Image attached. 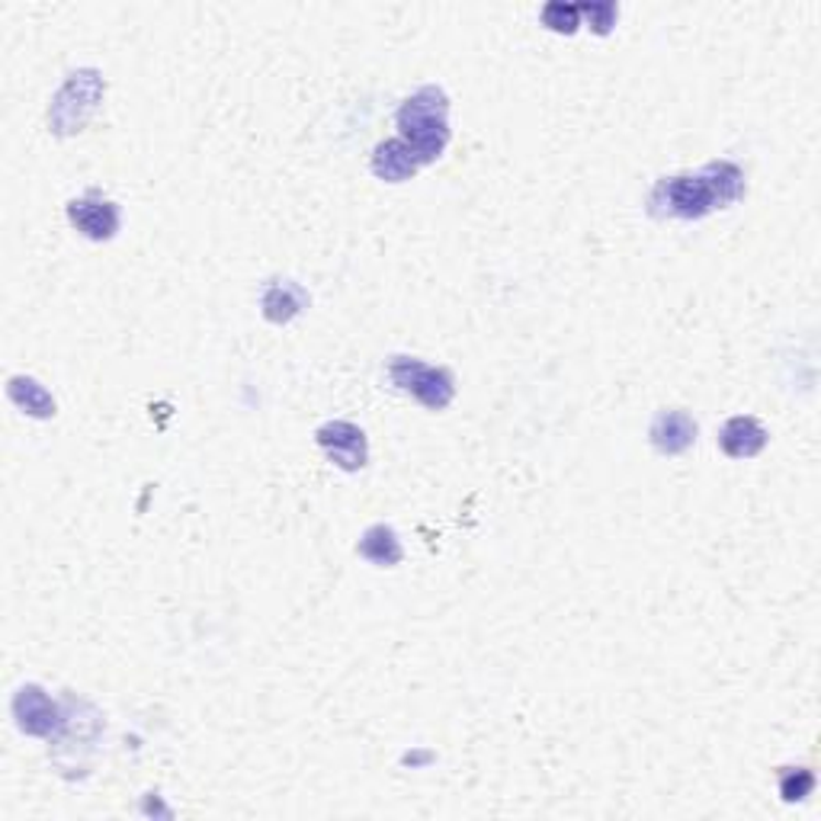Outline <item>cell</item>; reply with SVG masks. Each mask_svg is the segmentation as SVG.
Segmentation results:
<instances>
[{
	"label": "cell",
	"mask_w": 821,
	"mask_h": 821,
	"mask_svg": "<svg viewBox=\"0 0 821 821\" xmlns=\"http://www.w3.org/2000/svg\"><path fill=\"white\" fill-rule=\"evenodd\" d=\"M318 444L321 449L335 459L340 469L353 472V469H363L366 466V434L347 420H335V424H325L318 430Z\"/></svg>",
	"instance_id": "obj_4"
},
{
	"label": "cell",
	"mask_w": 821,
	"mask_h": 821,
	"mask_svg": "<svg viewBox=\"0 0 821 821\" xmlns=\"http://www.w3.org/2000/svg\"><path fill=\"white\" fill-rule=\"evenodd\" d=\"M305 302V293L293 283H273L266 293H263V311L270 321H289Z\"/></svg>",
	"instance_id": "obj_11"
},
{
	"label": "cell",
	"mask_w": 821,
	"mask_h": 821,
	"mask_svg": "<svg viewBox=\"0 0 821 821\" xmlns=\"http://www.w3.org/2000/svg\"><path fill=\"white\" fill-rule=\"evenodd\" d=\"M13 715L20 722L23 732L30 735H52L58 729V710L55 703L39 690V687H23L13 700Z\"/></svg>",
	"instance_id": "obj_5"
},
{
	"label": "cell",
	"mask_w": 821,
	"mask_h": 821,
	"mask_svg": "<svg viewBox=\"0 0 821 821\" xmlns=\"http://www.w3.org/2000/svg\"><path fill=\"white\" fill-rule=\"evenodd\" d=\"M581 13H588V17H594L598 23V33H606L610 30V23H613V17H616V7L613 3H584L581 7Z\"/></svg>",
	"instance_id": "obj_14"
},
{
	"label": "cell",
	"mask_w": 821,
	"mask_h": 821,
	"mask_svg": "<svg viewBox=\"0 0 821 821\" xmlns=\"http://www.w3.org/2000/svg\"><path fill=\"white\" fill-rule=\"evenodd\" d=\"M697 440V424L683 410H661L652 424V444L661 452H683Z\"/></svg>",
	"instance_id": "obj_7"
},
{
	"label": "cell",
	"mask_w": 821,
	"mask_h": 821,
	"mask_svg": "<svg viewBox=\"0 0 821 821\" xmlns=\"http://www.w3.org/2000/svg\"><path fill=\"white\" fill-rule=\"evenodd\" d=\"M388 379L395 382V388L408 392L420 405H427V408L434 410L447 408L449 402H452V392H456L452 375L447 370L427 366V363L410 360V357H395L388 363Z\"/></svg>",
	"instance_id": "obj_3"
},
{
	"label": "cell",
	"mask_w": 821,
	"mask_h": 821,
	"mask_svg": "<svg viewBox=\"0 0 821 821\" xmlns=\"http://www.w3.org/2000/svg\"><path fill=\"white\" fill-rule=\"evenodd\" d=\"M417 167H420V157H417V154H414V151H410L402 139L379 145L373 154V171L382 177V180H392V184L408 180Z\"/></svg>",
	"instance_id": "obj_8"
},
{
	"label": "cell",
	"mask_w": 821,
	"mask_h": 821,
	"mask_svg": "<svg viewBox=\"0 0 821 821\" xmlns=\"http://www.w3.org/2000/svg\"><path fill=\"white\" fill-rule=\"evenodd\" d=\"M745 193L742 171L729 161L710 164L703 174L690 177H665L652 193L655 216H677V219H700L715 206H725Z\"/></svg>",
	"instance_id": "obj_1"
},
{
	"label": "cell",
	"mask_w": 821,
	"mask_h": 821,
	"mask_svg": "<svg viewBox=\"0 0 821 821\" xmlns=\"http://www.w3.org/2000/svg\"><path fill=\"white\" fill-rule=\"evenodd\" d=\"M578 17H581V7H565V3H549L543 10L546 26H552L559 33H574L578 30Z\"/></svg>",
	"instance_id": "obj_13"
},
{
	"label": "cell",
	"mask_w": 821,
	"mask_h": 821,
	"mask_svg": "<svg viewBox=\"0 0 821 821\" xmlns=\"http://www.w3.org/2000/svg\"><path fill=\"white\" fill-rule=\"evenodd\" d=\"M68 216H72V222L77 225V231H84V234L94 238V241L112 238L116 228H119V209L112 206L110 199H100V196L75 199V202L68 206Z\"/></svg>",
	"instance_id": "obj_6"
},
{
	"label": "cell",
	"mask_w": 821,
	"mask_h": 821,
	"mask_svg": "<svg viewBox=\"0 0 821 821\" xmlns=\"http://www.w3.org/2000/svg\"><path fill=\"white\" fill-rule=\"evenodd\" d=\"M360 556L375 561V565H398L402 561V543H398L395 529H388V526L366 529V536L360 539Z\"/></svg>",
	"instance_id": "obj_10"
},
{
	"label": "cell",
	"mask_w": 821,
	"mask_h": 821,
	"mask_svg": "<svg viewBox=\"0 0 821 821\" xmlns=\"http://www.w3.org/2000/svg\"><path fill=\"white\" fill-rule=\"evenodd\" d=\"M10 398H13L20 408H26L30 414H36V417H48V414H55V402H52V395L39 385L36 379H26V375L10 379Z\"/></svg>",
	"instance_id": "obj_12"
},
{
	"label": "cell",
	"mask_w": 821,
	"mask_h": 821,
	"mask_svg": "<svg viewBox=\"0 0 821 821\" xmlns=\"http://www.w3.org/2000/svg\"><path fill=\"white\" fill-rule=\"evenodd\" d=\"M719 444H722V449H725L729 456L742 459V456L760 452L764 444H767V434H764V427H760L754 417H732V420L722 427Z\"/></svg>",
	"instance_id": "obj_9"
},
{
	"label": "cell",
	"mask_w": 821,
	"mask_h": 821,
	"mask_svg": "<svg viewBox=\"0 0 821 821\" xmlns=\"http://www.w3.org/2000/svg\"><path fill=\"white\" fill-rule=\"evenodd\" d=\"M447 94L440 87H424V90H417L410 100L402 103V110H398V129L405 135L402 142L420 157V164L440 157V151L447 149Z\"/></svg>",
	"instance_id": "obj_2"
}]
</instances>
